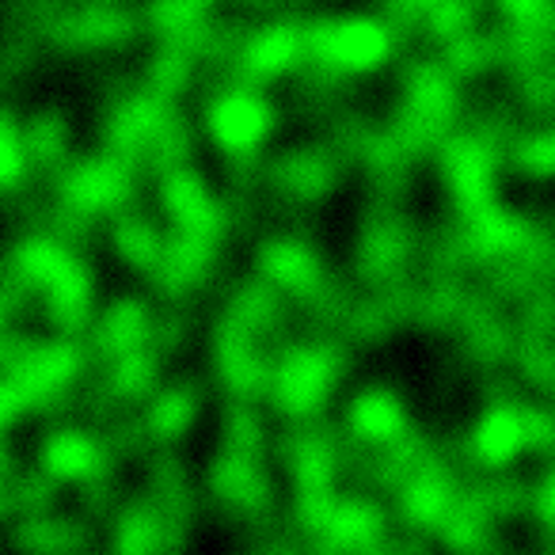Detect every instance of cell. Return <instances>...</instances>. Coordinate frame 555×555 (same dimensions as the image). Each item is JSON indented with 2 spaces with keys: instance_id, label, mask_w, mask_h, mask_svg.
Segmentation results:
<instances>
[{
  "instance_id": "1",
  "label": "cell",
  "mask_w": 555,
  "mask_h": 555,
  "mask_svg": "<svg viewBox=\"0 0 555 555\" xmlns=\"http://www.w3.org/2000/svg\"><path fill=\"white\" fill-rule=\"evenodd\" d=\"M343 370H347V354L339 350V343H294L282 365L270 370L267 396L278 415L309 418L312 411L324 408Z\"/></svg>"
},
{
  "instance_id": "2",
  "label": "cell",
  "mask_w": 555,
  "mask_h": 555,
  "mask_svg": "<svg viewBox=\"0 0 555 555\" xmlns=\"http://www.w3.org/2000/svg\"><path fill=\"white\" fill-rule=\"evenodd\" d=\"M309 35V57L324 73L335 77H358V73L380 69L396 54V31L392 24L373 16H339L320 20L305 27Z\"/></svg>"
},
{
  "instance_id": "3",
  "label": "cell",
  "mask_w": 555,
  "mask_h": 555,
  "mask_svg": "<svg viewBox=\"0 0 555 555\" xmlns=\"http://www.w3.org/2000/svg\"><path fill=\"white\" fill-rule=\"evenodd\" d=\"M343 171H347V160L327 141L286 149V153H278L274 160L262 164V179H267L270 194L286 198L289 206H309V202L332 198Z\"/></svg>"
},
{
  "instance_id": "4",
  "label": "cell",
  "mask_w": 555,
  "mask_h": 555,
  "mask_svg": "<svg viewBox=\"0 0 555 555\" xmlns=\"http://www.w3.org/2000/svg\"><path fill=\"white\" fill-rule=\"evenodd\" d=\"M274 122L278 111L251 85L221 88L206 103V130L214 145L229 156H255V149L270 138Z\"/></svg>"
},
{
  "instance_id": "5",
  "label": "cell",
  "mask_w": 555,
  "mask_h": 555,
  "mask_svg": "<svg viewBox=\"0 0 555 555\" xmlns=\"http://www.w3.org/2000/svg\"><path fill=\"white\" fill-rule=\"evenodd\" d=\"M259 274L267 278L270 286L282 289L297 301V309L305 305H317L324 294H332L343 278H335L324 267L320 251H312L305 240L297 236H267L259 244Z\"/></svg>"
},
{
  "instance_id": "6",
  "label": "cell",
  "mask_w": 555,
  "mask_h": 555,
  "mask_svg": "<svg viewBox=\"0 0 555 555\" xmlns=\"http://www.w3.org/2000/svg\"><path fill=\"white\" fill-rule=\"evenodd\" d=\"M438 171L446 191L453 194V202L464 214L491 206L494 171H499V153H494L491 141H483L472 130L449 133L438 145Z\"/></svg>"
},
{
  "instance_id": "7",
  "label": "cell",
  "mask_w": 555,
  "mask_h": 555,
  "mask_svg": "<svg viewBox=\"0 0 555 555\" xmlns=\"http://www.w3.org/2000/svg\"><path fill=\"white\" fill-rule=\"evenodd\" d=\"M309 57V35H305V24H294V20H274V24L251 27L240 47L232 69L244 77V85H267V80H278L294 73L297 65Z\"/></svg>"
},
{
  "instance_id": "8",
  "label": "cell",
  "mask_w": 555,
  "mask_h": 555,
  "mask_svg": "<svg viewBox=\"0 0 555 555\" xmlns=\"http://www.w3.org/2000/svg\"><path fill=\"white\" fill-rule=\"evenodd\" d=\"M472 464L479 468H506L525 453V415L514 400H494L468 434Z\"/></svg>"
},
{
  "instance_id": "9",
  "label": "cell",
  "mask_w": 555,
  "mask_h": 555,
  "mask_svg": "<svg viewBox=\"0 0 555 555\" xmlns=\"http://www.w3.org/2000/svg\"><path fill=\"white\" fill-rule=\"evenodd\" d=\"M168 194V209L176 214V221L186 232H206V236H221L229 229V217H224V202H217V194L206 186L202 176L191 171H176L164 186Z\"/></svg>"
},
{
  "instance_id": "10",
  "label": "cell",
  "mask_w": 555,
  "mask_h": 555,
  "mask_svg": "<svg viewBox=\"0 0 555 555\" xmlns=\"http://www.w3.org/2000/svg\"><path fill=\"white\" fill-rule=\"evenodd\" d=\"M347 430L358 441H373V446H388L400 434H408V411H403L400 396L388 388H365L350 400L347 411Z\"/></svg>"
},
{
  "instance_id": "11",
  "label": "cell",
  "mask_w": 555,
  "mask_h": 555,
  "mask_svg": "<svg viewBox=\"0 0 555 555\" xmlns=\"http://www.w3.org/2000/svg\"><path fill=\"white\" fill-rule=\"evenodd\" d=\"M270 446V434L262 426V415L255 411L251 400H232L221 411V449L247 456H262Z\"/></svg>"
},
{
  "instance_id": "12",
  "label": "cell",
  "mask_w": 555,
  "mask_h": 555,
  "mask_svg": "<svg viewBox=\"0 0 555 555\" xmlns=\"http://www.w3.org/2000/svg\"><path fill=\"white\" fill-rule=\"evenodd\" d=\"M479 12H483V0H434L430 9L423 12V35L434 42H453L461 35H468L476 27Z\"/></svg>"
},
{
  "instance_id": "13",
  "label": "cell",
  "mask_w": 555,
  "mask_h": 555,
  "mask_svg": "<svg viewBox=\"0 0 555 555\" xmlns=\"http://www.w3.org/2000/svg\"><path fill=\"white\" fill-rule=\"evenodd\" d=\"M509 164L517 176L529 179H552L555 176V126L537 133H517L509 141Z\"/></svg>"
},
{
  "instance_id": "14",
  "label": "cell",
  "mask_w": 555,
  "mask_h": 555,
  "mask_svg": "<svg viewBox=\"0 0 555 555\" xmlns=\"http://www.w3.org/2000/svg\"><path fill=\"white\" fill-rule=\"evenodd\" d=\"M514 358L517 370H521V380H529L537 392L552 396L555 392V347L552 339H517L514 343Z\"/></svg>"
},
{
  "instance_id": "15",
  "label": "cell",
  "mask_w": 555,
  "mask_h": 555,
  "mask_svg": "<svg viewBox=\"0 0 555 555\" xmlns=\"http://www.w3.org/2000/svg\"><path fill=\"white\" fill-rule=\"evenodd\" d=\"M198 408H202V388H194L191 380L186 385H176L168 396L160 400V408H156V434H168V438H176V434H183L186 426L198 418Z\"/></svg>"
},
{
  "instance_id": "16",
  "label": "cell",
  "mask_w": 555,
  "mask_h": 555,
  "mask_svg": "<svg viewBox=\"0 0 555 555\" xmlns=\"http://www.w3.org/2000/svg\"><path fill=\"white\" fill-rule=\"evenodd\" d=\"M525 415V449L547 453L555 449V403H529L521 408Z\"/></svg>"
},
{
  "instance_id": "17",
  "label": "cell",
  "mask_w": 555,
  "mask_h": 555,
  "mask_svg": "<svg viewBox=\"0 0 555 555\" xmlns=\"http://www.w3.org/2000/svg\"><path fill=\"white\" fill-rule=\"evenodd\" d=\"M529 506H532V517H537L544 529L555 532V464L547 468V476L540 479L537 491H529Z\"/></svg>"
},
{
  "instance_id": "18",
  "label": "cell",
  "mask_w": 555,
  "mask_h": 555,
  "mask_svg": "<svg viewBox=\"0 0 555 555\" xmlns=\"http://www.w3.org/2000/svg\"><path fill=\"white\" fill-rule=\"evenodd\" d=\"M434 0H392V9L400 12V16H408L411 24H415V20H423V12L430 9Z\"/></svg>"
},
{
  "instance_id": "19",
  "label": "cell",
  "mask_w": 555,
  "mask_h": 555,
  "mask_svg": "<svg viewBox=\"0 0 555 555\" xmlns=\"http://www.w3.org/2000/svg\"><path fill=\"white\" fill-rule=\"evenodd\" d=\"M388 552H392V555H426V552H418L415 544H392Z\"/></svg>"
},
{
  "instance_id": "20",
  "label": "cell",
  "mask_w": 555,
  "mask_h": 555,
  "mask_svg": "<svg viewBox=\"0 0 555 555\" xmlns=\"http://www.w3.org/2000/svg\"><path fill=\"white\" fill-rule=\"evenodd\" d=\"M552 95H555V73H552Z\"/></svg>"
}]
</instances>
